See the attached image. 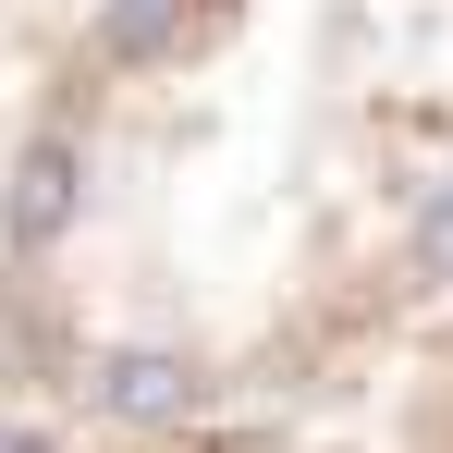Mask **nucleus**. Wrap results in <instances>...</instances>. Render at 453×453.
Wrapping results in <instances>:
<instances>
[{"mask_svg": "<svg viewBox=\"0 0 453 453\" xmlns=\"http://www.w3.org/2000/svg\"><path fill=\"white\" fill-rule=\"evenodd\" d=\"M74 221V135H37L12 159V245H50Z\"/></svg>", "mask_w": 453, "mask_h": 453, "instance_id": "obj_2", "label": "nucleus"}, {"mask_svg": "<svg viewBox=\"0 0 453 453\" xmlns=\"http://www.w3.org/2000/svg\"><path fill=\"white\" fill-rule=\"evenodd\" d=\"M172 25H184V0H111L98 12V62H159Z\"/></svg>", "mask_w": 453, "mask_h": 453, "instance_id": "obj_3", "label": "nucleus"}, {"mask_svg": "<svg viewBox=\"0 0 453 453\" xmlns=\"http://www.w3.org/2000/svg\"><path fill=\"white\" fill-rule=\"evenodd\" d=\"M86 404L123 417V429H172V417L196 404V368H184V356H148V343H123V356L86 368Z\"/></svg>", "mask_w": 453, "mask_h": 453, "instance_id": "obj_1", "label": "nucleus"}]
</instances>
